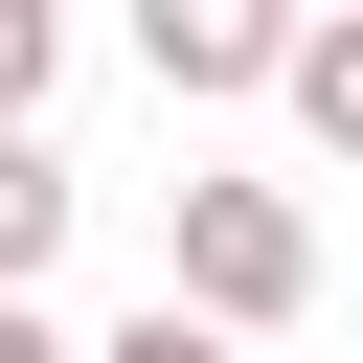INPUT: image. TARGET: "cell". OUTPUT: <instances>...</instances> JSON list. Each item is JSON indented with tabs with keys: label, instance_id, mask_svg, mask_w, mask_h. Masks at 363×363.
<instances>
[{
	"label": "cell",
	"instance_id": "1",
	"mask_svg": "<svg viewBox=\"0 0 363 363\" xmlns=\"http://www.w3.org/2000/svg\"><path fill=\"white\" fill-rule=\"evenodd\" d=\"M159 295H182L204 340H272V318L318 295V227H295V182H182V227H159Z\"/></svg>",
	"mask_w": 363,
	"mask_h": 363
},
{
	"label": "cell",
	"instance_id": "2",
	"mask_svg": "<svg viewBox=\"0 0 363 363\" xmlns=\"http://www.w3.org/2000/svg\"><path fill=\"white\" fill-rule=\"evenodd\" d=\"M136 45H159V91H295V23L272 0H159Z\"/></svg>",
	"mask_w": 363,
	"mask_h": 363
},
{
	"label": "cell",
	"instance_id": "3",
	"mask_svg": "<svg viewBox=\"0 0 363 363\" xmlns=\"http://www.w3.org/2000/svg\"><path fill=\"white\" fill-rule=\"evenodd\" d=\"M295 136H318V159H363V0H340V23H295Z\"/></svg>",
	"mask_w": 363,
	"mask_h": 363
},
{
	"label": "cell",
	"instance_id": "4",
	"mask_svg": "<svg viewBox=\"0 0 363 363\" xmlns=\"http://www.w3.org/2000/svg\"><path fill=\"white\" fill-rule=\"evenodd\" d=\"M45 250H68V159H0V295H23Z\"/></svg>",
	"mask_w": 363,
	"mask_h": 363
},
{
	"label": "cell",
	"instance_id": "5",
	"mask_svg": "<svg viewBox=\"0 0 363 363\" xmlns=\"http://www.w3.org/2000/svg\"><path fill=\"white\" fill-rule=\"evenodd\" d=\"M91 363H227V340H204V318L159 295V318H136V340H91Z\"/></svg>",
	"mask_w": 363,
	"mask_h": 363
},
{
	"label": "cell",
	"instance_id": "6",
	"mask_svg": "<svg viewBox=\"0 0 363 363\" xmlns=\"http://www.w3.org/2000/svg\"><path fill=\"white\" fill-rule=\"evenodd\" d=\"M0 363H91V340H68V318H45V295H0Z\"/></svg>",
	"mask_w": 363,
	"mask_h": 363
}]
</instances>
